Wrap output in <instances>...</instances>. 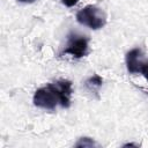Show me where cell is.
Masks as SVG:
<instances>
[{
  "mask_svg": "<svg viewBox=\"0 0 148 148\" xmlns=\"http://www.w3.org/2000/svg\"><path fill=\"white\" fill-rule=\"evenodd\" d=\"M76 21L92 30H98L105 25L106 15L99 7L88 5L76 13Z\"/></svg>",
  "mask_w": 148,
  "mask_h": 148,
  "instance_id": "7a4b0ae2",
  "label": "cell"
},
{
  "mask_svg": "<svg viewBox=\"0 0 148 148\" xmlns=\"http://www.w3.org/2000/svg\"><path fill=\"white\" fill-rule=\"evenodd\" d=\"M89 52V38L76 32H71L67 38V44L62 54H69L73 58H82Z\"/></svg>",
  "mask_w": 148,
  "mask_h": 148,
  "instance_id": "3957f363",
  "label": "cell"
},
{
  "mask_svg": "<svg viewBox=\"0 0 148 148\" xmlns=\"http://www.w3.org/2000/svg\"><path fill=\"white\" fill-rule=\"evenodd\" d=\"M102 84H103V79H102L99 75H97V74L90 76V77L86 81V87H87L90 91H96L99 87H102Z\"/></svg>",
  "mask_w": 148,
  "mask_h": 148,
  "instance_id": "5b68a950",
  "label": "cell"
},
{
  "mask_svg": "<svg viewBox=\"0 0 148 148\" xmlns=\"http://www.w3.org/2000/svg\"><path fill=\"white\" fill-rule=\"evenodd\" d=\"M72 92V82L69 80L60 79L37 89L32 101L37 108L44 110L53 111L57 106L67 109L71 105Z\"/></svg>",
  "mask_w": 148,
  "mask_h": 148,
  "instance_id": "6da1fadb",
  "label": "cell"
},
{
  "mask_svg": "<svg viewBox=\"0 0 148 148\" xmlns=\"http://www.w3.org/2000/svg\"><path fill=\"white\" fill-rule=\"evenodd\" d=\"M61 2L67 7H73L74 5H76L79 2V0H61Z\"/></svg>",
  "mask_w": 148,
  "mask_h": 148,
  "instance_id": "ba28073f",
  "label": "cell"
},
{
  "mask_svg": "<svg viewBox=\"0 0 148 148\" xmlns=\"http://www.w3.org/2000/svg\"><path fill=\"white\" fill-rule=\"evenodd\" d=\"M126 67L128 73L131 74H138L141 71V66L143 62V54L141 49H132L126 54Z\"/></svg>",
  "mask_w": 148,
  "mask_h": 148,
  "instance_id": "277c9868",
  "label": "cell"
},
{
  "mask_svg": "<svg viewBox=\"0 0 148 148\" xmlns=\"http://www.w3.org/2000/svg\"><path fill=\"white\" fill-rule=\"evenodd\" d=\"M95 143H94V141L92 140H90L89 138H82V139H80V141L75 145L76 147H86V146H89V147H91V146H94Z\"/></svg>",
  "mask_w": 148,
  "mask_h": 148,
  "instance_id": "8992f818",
  "label": "cell"
},
{
  "mask_svg": "<svg viewBox=\"0 0 148 148\" xmlns=\"http://www.w3.org/2000/svg\"><path fill=\"white\" fill-rule=\"evenodd\" d=\"M17 1L24 2V3H32V2H35V1H37V0H17Z\"/></svg>",
  "mask_w": 148,
  "mask_h": 148,
  "instance_id": "9c48e42d",
  "label": "cell"
},
{
  "mask_svg": "<svg viewBox=\"0 0 148 148\" xmlns=\"http://www.w3.org/2000/svg\"><path fill=\"white\" fill-rule=\"evenodd\" d=\"M140 73L146 77V80L148 81V60H143V62H142V66H141V71H140Z\"/></svg>",
  "mask_w": 148,
  "mask_h": 148,
  "instance_id": "52a82bcc",
  "label": "cell"
}]
</instances>
